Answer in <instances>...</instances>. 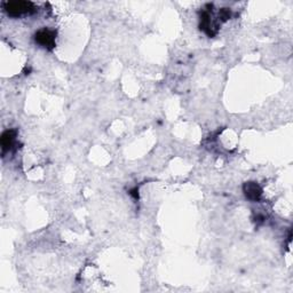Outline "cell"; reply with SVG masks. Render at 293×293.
<instances>
[{
	"mask_svg": "<svg viewBox=\"0 0 293 293\" xmlns=\"http://www.w3.org/2000/svg\"><path fill=\"white\" fill-rule=\"evenodd\" d=\"M3 9L9 16L18 17L24 14H30L35 10V6L30 1H6L3 2Z\"/></svg>",
	"mask_w": 293,
	"mask_h": 293,
	"instance_id": "6da1fadb",
	"label": "cell"
},
{
	"mask_svg": "<svg viewBox=\"0 0 293 293\" xmlns=\"http://www.w3.org/2000/svg\"><path fill=\"white\" fill-rule=\"evenodd\" d=\"M55 38H57V33L48 29H42L35 35L36 43L47 50H53L55 47Z\"/></svg>",
	"mask_w": 293,
	"mask_h": 293,
	"instance_id": "7a4b0ae2",
	"label": "cell"
},
{
	"mask_svg": "<svg viewBox=\"0 0 293 293\" xmlns=\"http://www.w3.org/2000/svg\"><path fill=\"white\" fill-rule=\"evenodd\" d=\"M244 194L251 201H259L262 195V189L255 182H246L243 187Z\"/></svg>",
	"mask_w": 293,
	"mask_h": 293,
	"instance_id": "3957f363",
	"label": "cell"
},
{
	"mask_svg": "<svg viewBox=\"0 0 293 293\" xmlns=\"http://www.w3.org/2000/svg\"><path fill=\"white\" fill-rule=\"evenodd\" d=\"M15 138H16V131H14V129H7V131L2 133L0 142H1V148L3 153L12 148Z\"/></svg>",
	"mask_w": 293,
	"mask_h": 293,
	"instance_id": "277c9868",
	"label": "cell"
}]
</instances>
